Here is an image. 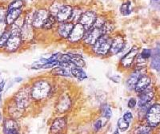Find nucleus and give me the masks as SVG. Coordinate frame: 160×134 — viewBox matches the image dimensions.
I'll return each instance as SVG.
<instances>
[{
	"mask_svg": "<svg viewBox=\"0 0 160 134\" xmlns=\"http://www.w3.org/2000/svg\"><path fill=\"white\" fill-rule=\"evenodd\" d=\"M151 86H152V78L149 74H146L139 78L135 85L133 93H135L136 95H138L147 90Z\"/></svg>",
	"mask_w": 160,
	"mask_h": 134,
	"instance_id": "nucleus-20",
	"label": "nucleus"
},
{
	"mask_svg": "<svg viewBox=\"0 0 160 134\" xmlns=\"http://www.w3.org/2000/svg\"><path fill=\"white\" fill-rule=\"evenodd\" d=\"M86 30L83 26L80 23H76L74 25L72 31L70 34L69 37L67 39V43L71 46H81V43L83 39Z\"/></svg>",
	"mask_w": 160,
	"mask_h": 134,
	"instance_id": "nucleus-11",
	"label": "nucleus"
},
{
	"mask_svg": "<svg viewBox=\"0 0 160 134\" xmlns=\"http://www.w3.org/2000/svg\"><path fill=\"white\" fill-rule=\"evenodd\" d=\"M152 50V55L151 57L150 67L157 72H160V46L157 45Z\"/></svg>",
	"mask_w": 160,
	"mask_h": 134,
	"instance_id": "nucleus-23",
	"label": "nucleus"
},
{
	"mask_svg": "<svg viewBox=\"0 0 160 134\" xmlns=\"http://www.w3.org/2000/svg\"><path fill=\"white\" fill-rule=\"evenodd\" d=\"M111 50H110V57L116 56L123 52L127 48V40L125 35L122 33L115 32L112 35Z\"/></svg>",
	"mask_w": 160,
	"mask_h": 134,
	"instance_id": "nucleus-9",
	"label": "nucleus"
},
{
	"mask_svg": "<svg viewBox=\"0 0 160 134\" xmlns=\"http://www.w3.org/2000/svg\"><path fill=\"white\" fill-rule=\"evenodd\" d=\"M2 134H22L17 120L6 117L2 121Z\"/></svg>",
	"mask_w": 160,
	"mask_h": 134,
	"instance_id": "nucleus-18",
	"label": "nucleus"
},
{
	"mask_svg": "<svg viewBox=\"0 0 160 134\" xmlns=\"http://www.w3.org/2000/svg\"><path fill=\"white\" fill-rule=\"evenodd\" d=\"M74 25L75 24H73L71 22H58L56 28L54 31L55 38L58 40H61V41L66 42L68 37H69L73 27H74Z\"/></svg>",
	"mask_w": 160,
	"mask_h": 134,
	"instance_id": "nucleus-15",
	"label": "nucleus"
},
{
	"mask_svg": "<svg viewBox=\"0 0 160 134\" xmlns=\"http://www.w3.org/2000/svg\"><path fill=\"white\" fill-rule=\"evenodd\" d=\"M112 134H121V133H120V131H119V130H118V129H115V130L113 131Z\"/></svg>",
	"mask_w": 160,
	"mask_h": 134,
	"instance_id": "nucleus-45",
	"label": "nucleus"
},
{
	"mask_svg": "<svg viewBox=\"0 0 160 134\" xmlns=\"http://www.w3.org/2000/svg\"><path fill=\"white\" fill-rule=\"evenodd\" d=\"M139 51L140 48L137 45H134L129 48V50L122 55L118 61V69L123 73H128L132 69L135 67V61Z\"/></svg>",
	"mask_w": 160,
	"mask_h": 134,
	"instance_id": "nucleus-5",
	"label": "nucleus"
},
{
	"mask_svg": "<svg viewBox=\"0 0 160 134\" xmlns=\"http://www.w3.org/2000/svg\"><path fill=\"white\" fill-rule=\"evenodd\" d=\"M127 105H128V109H131V110L136 109L137 108V98H135V97H131V98L128 99Z\"/></svg>",
	"mask_w": 160,
	"mask_h": 134,
	"instance_id": "nucleus-38",
	"label": "nucleus"
},
{
	"mask_svg": "<svg viewBox=\"0 0 160 134\" xmlns=\"http://www.w3.org/2000/svg\"><path fill=\"white\" fill-rule=\"evenodd\" d=\"M22 81H23V78L22 77H17V78H15V82H22Z\"/></svg>",
	"mask_w": 160,
	"mask_h": 134,
	"instance_id": "nucleus-44",
	"label": "nucleus"
},
{
	"mask_svg": "<svg viewBox=\"0 0 160 134\" xmlns=\"http://www.w3.org/2000/svg\"><path fill=\"white\" fill-rule=\"evenodd\" d=\"M64 4H66V2L62 1V0H54V1H52L48 7V11L50 12V15L56 16L57 13L62 7V6Z\"/></svg>",
	"mask_w": 160,
	"mask_h": 134,
	"instance_id": "nucleus-32",
	"label": "nucleus"
},
{
	"mask_svg": "<svg viewBox=\"0 0 160 134\" xmlns=\"http://www.w3.org/2000/svg\"><path fill=\"white\" fill-rule=\"evenodd\" d=\"M109 120L98 116L91 123V132L95 134H101L106 125H108Z\"/></svg>",
	"mask_w": 160,
	"mask_h": 134,
	"instance_id": "nucleus-22",
	"label": "nucleus"
},
{
	"mask_svg": "<svg viewBox=\"0 0 160 134\" xmlns=\"http://www.w3.org/2000/svg\"><path fill=\"white\" fill-rule=\"evenodd\" d=\"M133 10V3L131 0H126L121 4L119 7V12L122 16H129L132 14Z\"/></svg>",
	"mask_w": 160,
	"mask_h": 134,
	"instance_id": "nucleus-30",
	"label": "nucleus"
},
{
	"mask_svg": "<svg viewBox=\"0 0 160 134\" xmlns=\"http://www.w3.org/2000/svg\"><path fill=\"white\" fill-rule=\"evenodd\" d=\"M71 76L73 79H75L78 82H83L88 78V75L83 68L74 67L71 69Z\"/></svg>",
	"mask_w": 160,
	"mask_h": 134,
	"instance_id": "nucleus-28",
	"label": "nucleus"
},
{
	"mask_svg": "<svg viewBox=\"0 0 160 134\" xmlns=\"http://www.w3.org/2000/svg\"><path fill=\"white\" fill-rule=\"evenodd\" d=\"M110 79H111V82H115V83H116V84H118L122 82V77L120 76V75L115 74V75H113V76H111V78H110Z\"/></svg>",
	"mask_w": 160,
	"mask_h": 134,
	"instance_id": "nucleus-43",
	"label": "nucleus"
},
{
	"mask_svg": "<svg viewBox=\"0 0 160 134\" xmlns=\"http://www.w3.org/2000/svg\"><path fill=\"white\" fill-rule=\"evenodd\" d=\"M61 134H68V133H67V132H65V133H61Z\"/></svg>",
	"mask_w": 160,
	"mask_h": 134,
	"instance_id": "nucleus-47",
	"label": "nucleus"
},
{
	"mask_svg": "<svg viewBox=\"0 0 160 134\" xmlns=\"http://www.w3.org/2000/svg\"><path fill=\"white\" fill-rule=\"evenodd\" d=\"M115 23L114 21L110 18H108L105 23L102 25V26L100 28L101 31H102V35H112L113 34L115 33Z\"/></svg>",
	"mask_w": 160,
	"mask_h": 134,
	"instance_id": "nucleus-29",
	"label": "nucleus"
},
{
	"mask_svg": "<svg viewBox=\"0 0 160 134\" xmlns=\"http://www.w3.org/2000/svg\"><path fill=\"white\" fill-rule=\"evenodd\" d=\"M155 96V92L153 86H151L142 93L137 95V108H140L146 104H148V102H153Z\"/></svg>",
	"mask_w": 160,
	"mask_h": 134,
	"instance_id": "nucleus-19",
	"label": "nucleus"
},
{
	"mask_svg": "<svg viewBox=\"0 0 160 134\" xmlns=\"http://www.w3.org/2000/svg\"><path fill=\"white\" fill-rule=\"evenodd\" d=\"M20 8H24L23 0H14L8 6V10L20 9Z\"/></svg>",
	"mask_w": 160,
	"mask_h": 134,
	"instance_id": "nucleus-36",
	"label": "nucleus"
},
{
	"mask_svg": "<svg viewBox=\"0 0 160 134\" xmlns=\"http://www.w3.org/2000/svg\"><path fill=\"white\" fill-rule=\"evenodd\" d=\"M153 128L146 123L145 122H141V123L138 124L134 127L132 129V134H151Z\"/></svg>",
	"mask_w": 160,
	"mask_h": 134,
	"instance_id": "nucleus-27",
	"label": "nucleus"
},
{
	"mask_svg": "<svg viewBox=\"0 0 160 134\" xmlns=\"http://www.w3.org/2000/svg\"><path fill=\"white\" fill-rule=\"evenodd\" d=\"M108 17L105 16V15H98V16H97L96 18V20H95V25H94V26H95V27L97 28H101L102 26V25H103L104 23H105V22L107 21V19H108Z\"/></svg>",
	"mask_w": 160,
	"mask_h": 134,
	"instance_id": "nucleus-37",
	"label": "nucleus"
},
{
	"mask_svg": "<svg viewBox=\"0 0 160 134\" xmlns=\"http://www.w3.org/2000/svg\"><path fill=\"white\" fill-rule=\"evenodd\" d=\"M10 36H11V31H10V29H8L3 35L0 37V50L5 49L6 45H7V42L9 39Z\"/></svg>",
	"mask_w": 160,
	"mask_h": 134,
	"instance_id": "nucleus-35",
	"label": "nucleus"
},
{
	"mask_svg": "<svg viewBox=\"0 0 160 134\" xmlns=\"http://www.w3.org/2000/svg\"><path fill=\"white\" fill-rule=\"evenodd\" d=\"M3 116H2V112L0 111V122H2V121H3Z\"/></svg>",
	"mask_w": 160,
	"mask_h": 134,
	"instance_id": "nucleus-46",
	"label": "nucleus"
},
{
	"mask_svg": "<svg viewBox=\"0 0 160 134\" xmlns=\"http://www.w3.org/2000/svg\"><path fill=\"white\" fill-rule=\"evenodd\" d=\"M33 11H28L24 15V22L21 27V37L24 44H29L34 42L37 31L32 25Z\"/></svg>",
	"mask_w": 160,
	"mask_h": 134,
	"instance_id": "nucleus-6",
	"label": "nucleus"
},
{
	"mask_svg": "<svg viewBox=\"0 0 160 134\" xmlns=\"http://www.w3.org/2000/svg\"><path fill=\"white\" fill-rule=\"evenodd\" d=\"M50 15V12L48 7H40L36 8L33 11V18H32V25L35 28V31H42V26L44 22Z\"/></svg>",
	"mask_w": 160,
	"mask_h": 134,
	"instance_id": "nucleus-10",
	"label": "nucleus"
},
{
	"mask_svg": "<svg viewBox=\"0 0 160 134\" xmlns=\"http://www.w3.org/2000/svg\"><path fill=\"white\" fill-rule=\"evenodd\" d=\"M148 74V70L146 67H138L135 66L132 69L128 72V74L125 79V86L126 89L129 92H134V89L139 80V78L144 74Z\"/></svg>",
	"mask_w": 160,
	"mask_h": 134,
	"instance_id": "nucleus-7",
	"label": "nucleus"
},
{
	"mask_svg": "<svg viewBox=\"0 0 160 134\" xmlns=\"http://www.w3.org/2000/svg\"><path fill=\"white\" fill-rule=\"evenodd\" d=\"M54 82L55 78L49 74L37 77L30 82L31 98L35 105H42L49 99L53 98Z\"/></svg>",
	"mask_w": 160,
	"mask_h": 134,
	"instance_id": "nucleus-1",
	"label": "nucleus"
},
{
	"mask_svg": "<svg viewBox=\"0 0 160 134\" xmlns=\"http://www.w3.org/2000/svg\"><path fill=\"white\" fill-rule=\"evenodd\" d=\"M131 128V123L127 122L123 117L118 118L116 123V129L120 131V132H124L129 130Z\"/></svg>",
	"mask_w": 160,
	"mask_h": 134,
	"instance_id": "nucleus-34",
	"label": "nucleus"
},
{
	"mask_svg": "<svg viewBox=\"0 0 160 134\" xmlns=\"http://www.w3.org/2000/svg\"><path fill=\"white\" fill-rule=\"evenodd\" d=\"M7 15H8V7H0V21H6Z\"/></svg>",
	"mask_w": 160,
	"mask_h": 134,
	"instance_id": "nucleus-40",
	"label": "nucleus"
},
{
	"mask_svg": "<svg viewBox=\"0 0 160 134\" xmlns=\"http://www.w3.org/2000/svg\"><path fill=\"white\" fill-rule=\"evenodd\" d=\"M6 110H7L8 117L13 118V119L17 120V121L25 117L28 113L27 111L19 108L12 99L10 100V102L6 106Z\"/></svg>",
	"mask_w": 160,
	"mask_h": 134,
	"instance_id": "nucleus-17",
	"label": "nucleus"
},
{
	"mask_svg": "<svg viewBox=\"0 0 160 134\" xmlns=\"http://www.w3.org/2000/svg\"><path fill=\"white\" fill-rule=\"evenodd\" d=\"M91 134H95V133H91Z\"/></svg>",
	"mask_w": 160,
	"mask_h": 134,
	"instance_id": "nucleus-49",
	"label": "nucleus"
},
{
	"mask_svg": "<svg viewBox=\"0 0 160 134\" xmlns=\"http://www.w3.org/2000/svg\"><path fill=\"white\" fill-rule=\"evenodd\" d=\"M98 116L110 120L113 116V110L111 105L107 102L101 104L98 109Z\"/></svg>",
	"mask_w": 160,
	"mask_h": 134,
	"instance_id": "nucleus-26",
	"label": "nucleus"
},
{
	"mask_svg": "<svg viewBox=\"0 0 160 134\" xmlns=\"http://www.w3.org/2000/svg\"><path fill=\"white\" fill-rule=\"evenodd\" d=\"M72 10L73 6H71V4H64L55 16L57 18V21L58 22H69L70 19H71V14H72Z\"/></svg>",
	"mask_w": 160,
	"mask_h": 134,
	"instance_id": "nucleus-21",
	"label": "nucleus"
},
{
	"mask_svg": "<svg viewBox=\"0 0 160 134\" xmlns=\"http://www.w3.org/2000/svg\"><path fill=\"white\" fill-rule=\"evenodd\" d=\"M97 16H98V14L94 10H84L78 23L83 26V27L87 31L94 26Z\"/></svg>",
	"mask_w": 160,
	"mask_h": 134,
	"instance_id": "nucleus-16",
	"label": "nucleus"
},
{
	"mask_svg": "<svg viewBox=\"0 0 160 134\" xmlns=\"http://www.w3.org/2000/svg\"><path fill=\"white\" fill-rule=\"evenodd\" d=\"M122 117H123L127 122H129V123H131V122H133L134 118H135L134 117V113H133V112H131V111L130 110L124 112L123 114H122Z\"/></svg>",
	"mask_w": 160,
	"mask_h": 134,
	"instance_id": "nucleus-39",
	"label": "nucleus"
},
{
	"mask_svg": "<svg viewBox=\"0 0 160 134\" xmlns=\"http://www.w3.org/2000/svg\"><path fill=\"white\" fill-rule=\"evenodd\" d=\"M154 1H158V0H154Z\"/></svg>",
	"mask_w": 160,
	"mask_h": 134,
	"instance_id": "nucleus-48",
	"label": "nucleus"
},
{
	"mask_svg": "<svg viewBox=\"0 0 160 134\" xmlns=\"http://www.w3.org/2000/svg\"><path fill=\"white\" fill-rule=\"evenodd\" d=\"M111 40H112L111 35H102L91 47H90L88 50L86 51L90 55L95 57H98V58H110Z\"/></svg>",
	"mask_w": 160,
	"mask_h": 134,
	"instance_id": "nucleus-3",
	"label": "nucleus"
},
{
	"mask_svg": "<svg viewBox=\"0 0 160 134\" xmlns=\"http://www.w3.org/2000/svg\"><path fill=\"white\" fill-rule=\"evenodd\" d=\"M74 67L71 62H60L58 65L50 70L49 75L54 78H72L71 69Z\"/></svg>",
	"mask_w": 160,
	"mask_h": 134,
	"instance_id": "nucleus-13",
	"label": "nucleus"
},
{
	"mask_svg": "<svg viewBox=\"0 0 160 134\" xmlns=\"http://www.w3.org/2000/svg\"><path fill=\"white\" fill-rule=\"evenodd\" d=\"M58 22L57 21L56 17L54 15H50L47 20L44 22L43 26H42V31H45V32H54V31L56 28L57 25H58Z\"/></svg>",
	"mask_w": 160,
	"mask_h": 134,
	"instance_id": "nucleus-25",
	"label": "nucleus"
},
{
	"mask_svg": "<svg viewBox=\"0 0 160 134\" xmlns=\"http://www.w3.org/2000/svg\"><path fill=\"white\" fill-rule=\"evenodd\" d=\"M11 99L19 108L24 109L27 112L32 109L34 105H36L31 98L30 82L25 83L22 86L20 87Z\"/></svg>",
	"mask_w": 160,
	"mask_h": 134,
	"instance_id": "nucleus-2",
	"label": "nucleus"
},
{
	"mask_svg": "<svg viewBox=\"0 0 160 134\" xmlns=\"http://www.w3.org/2000/svg\"><path fill=\"white\" fill-rule=\"evenodd\" d=\"M22 13H23V8L8 10V15L6 18V22L8 26H11L13 23H15V21H17L22 16Z\"/></svg>",
	"mask_w": 160,
	"mask_h": 134,
	"instance_id": "nucleus-24",
	"label": "nucleus"
},
{
	"mask_svg": "<svg viewBox=\"0 0 160 134\" xmlns=\"http://www.w3.org/2000/svg\"><path fill=\"white\" fill-rule=\"evenodd\" d=\"M6 85V81L2 80V82H0V104L2 103V94H3V91L5 89Z\"/></svg>",
	"mask_w": 160,
	"mask_h": 134,
	"instance_id": "nucleus-42",
	"label": "nucleus"
},
{
	"mask_svg": "<svg viewBox=\"0 0 160 134\" xmlns=\"http://www.w3.org/2000/svg\"><path fill=\"white\" fill-rule=\"evenodd\" d=\"M153 103H154V101L151 102H148V104H146V105H144L142 107H140V108H138V109H137V117H138V120L139 122H144L146 114H147L148 109L153 105Z\"/></svg>",
	"mask_w": 160,
	"mask_h": 134,
	"instance_id": "nucleus-33",
	"label": "nucleus"
},
{
	"mask_svg": "<svg viewBox=\"0 0 160 134\" xmlns=\"http://www.w3.org/2000/svg\"><path fill=\"white\" fill-rule=\"evenodd\" d=\"M8 26L6 21H0V37L2 36L8 30Z\"/></svg>",
	"mask_w": 160,
	"mask_h": 134,
	"instance_id": "nucleus-41",
	"label": "nucleus"
},
{
	"mask_svg": "<svg viewBox=\"0 0 160 134\" xmlns=\"http://www.w3.org/2000/svg\"><path fill=\"white\" fill-rule=\"evenodd\" d=\"M144 122L155 129L160 125V104L154 102L146 114Z\"/></svg>",
	"mask_w": 160,
	"mask_h": 134,
	"instance_id": "nucleus-14",
	"label": "nucleus"
},
{
	"mask_svg": "<svg viewBox=\"0 0 160 134\" xmlns=\"http://www.w3.org/2000/svg\"><path fill=\"white\" fill-rule=\"evenodd\" d=\"M83 11L84 10L82 7H80V6H74V7H73L71 19H70L69 22H72L73 24L78 23L80 18L82 17Z\"/></svg>",
	"mask_w": 160,
	"mask_h": 134,
	"instance_id": "nucleus-31",
	"label": "nucleus"
},
{
	"mask_svg": "<svg viewBox=\"0 0 160 134\" xmlns=\"http://www.w3.org/2000/svg\"><path fill=\"white\" fill-rule=\"evenodd\" d=\"M69 125L68 115H57L52 118L49 125V134H61L67 132Z\"/></svg>",
	"mask_w": 160,
	"mask_h": 134,
	"instance_id": "nucleus-8",
	"label": "nucleus"
},
{
	"mask_svg": "<svg viewBox=\"0 0 160 134\" xmlns=\"http://www.w3.org/2000/svg\"><path fill=\"white\" fill-rule=\"evenodd\" d=\"M102 31L99 28H97L95 26L90 28V29L87 30L84 35L83 39L81 43V46L82 48L88 50L90 47H91L96 42L97 40L102 36Z\"/></svg>",
	"mask_w": 160,
	"mask_h": 134,
	"instance_id": "nucleus-12",
	"label": "nucleus"
},
{
	"mask_svg": "<svg viewBox=\"0 0 160 134\" xmlns=\"http://www.w3.org/2000/svg\"><path fill=\"white\" fill-rule=\"evenodd\" d=\"M74 106V98L68 90H63L55 99L54 110L56 115H68Z\"/></svg>",
	"mask_w": 160,
	"mask_h": 134,
	"instance_id": "nucleus-4",
	"label": "nucleus"
}]
</instances>
